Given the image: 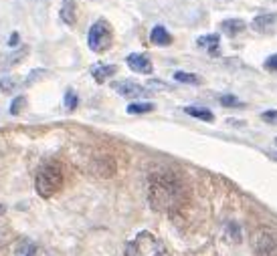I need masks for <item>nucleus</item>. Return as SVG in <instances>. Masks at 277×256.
Returning a JSON list of instances; mask_svg holds the SVG:
<instances>
[{
    "mask_svg": "<svg viewBox=\"0 0 277 256\" xmlns=\"http://www.w3.org/2000/svg\"><path fill=\"white\" fill-rule=\"evenodd\" d=\"M186 190L172 174H152L148 180V202L154 212H174L182 208Z\"/></svg>",
    "mask_w": 277,
    "mask_h": 256,
    "instance_id": "1",
    "label": "nucleus"
},
{
    "mask_svg": "<svg viewBox=\"0 0 277 256\" xmlns=\"http://www.w3.org/2000/svg\"><path fill=\"white\" fill-rule=\"evenodd\" d=\"M63 182H65V178H63L61 167L55 163H47L39 169L35 178V190L40 198H51L63 188Z\"/></svg>",
    "mask_w": 277,
    "mask_h": 256,
    "instance_id": "2",
    "label": "nucleus"
},
{
    "mask_svg": "<svg viewBox=\"0 0 277 256\" xmlns=\"http://www.w3.org/2000/svg\"><path fill=\"white\" fill-rule=\"evenodd\" d=\"M125 256H164V246L152 232L144 230L125 244Z\"/></svg>",
    "mask_w": 277,
    "mask_h": 256,
    "instance_id": "3",
    "label": "nucleus"
},
{
    "mask_svg": "<svg viewBox=\"0 0 277 256\" xmlns=\"http://www.w3.org/2000/svg\"><path fill=\"white\" fill-rule=\"evenodd\" d=\"M114 42V29L108 20H97V23L91 25L89 32H87V45L93 53H103L112 47Z\"/></svg>",
    "mask_w": 277,
    "mask_h": 256,
    "instance_id": "4",
    "label": "nucleus"
},
{
    "mask_svg": "<svg viewBox=\"0 0 277 256\" xmlns=\"http://www.w3.org/2000/svg\"><path fill=\"white\" fill-rule=\"evenodd\" d=\"M255 256H277V232L271 228H259L251 238Z\"/></svg>",
    "mask_w": 277,
    "mask_h": 256,
    "instance_id": "5",
    "label": "nucleus"
},
{
    "mask_svg": "<svg viewBox=\"0 0 277 256\" xmlns=\"http://www.w3.org/2000/svg\"><path fill=\"white\" fill-rule=\"evenodd\" d=\"M114 91H118L121 97H125V99H138V97H148V89L146 87H142V85H138V83H134V81H116L114 85Z\"/></svg>",
    "mask_w": 277,
    "mask_h": 256,
    "instance_id": "6",
    "label": "nucleus"
},
{
    "mask_svg": "<svg viewBox=\"0 0 277 256\" xmlns=\"http://www.w3.org/2000/svg\"><path fill=\"white\" fill-rule=\"evenodd\" d=\"M89 172H91L95 178H112V176L116 174V160H114V158H108V156L97 158V160L91 161Z\"/></svg>",
    "mask_w": 277,
    "mask_h": 256,
    "instance_id": "7",
    "label": "nucleus"
},
{
    "mask_svg": "<svg viewBox=\"0 0 277 256\" xmlns=\"http://www.w3.org/2000/svg\"><path fill=\"white\" fill-rule=\"evenodd\" d=\"M125 63H127V67H130L134 73H140V75H152V71H154L152 61L148 59L146 55L132 53V55L125 57Z\"/></svg>",
    "mask_w": 277,
    "mask_h": 256,
    "instance_id": "8",
    "label": "nucleus"
},
{
    "mask_svg": "<svg viewBox=\"0 0 277 256\" xmlns=\"http://www.w3.org/2000/svg\"><path fill=\"white\" fill-rule=\"evenodd\" d=\"M116 71H118L116 65H103V63H97V65L91 67V77H93L97 83H105Z\"/></svg>",
    "mask_w": 277,
    "mask_h": 256,
    "instance_id": "9",
    "label": "nucleus"
},
{
    "mask_svg": "<svg viewBox=\"0 0 277 256\" xmlns=\"http://www.w3.org/2000/svg\"><path fill=\"white\" fill-rule=\"evenodd\" d=\"M198 45L206 47V53L210 57H219L221 55V38H219V34H208V36L198 38Z\"/></svg>",
    "mask_w": 277,
    "mask_h": 256,
    "instance_id": "10",
    "label": "nucleus"
},
{
    "mask_svg": "<svg viewBox=\"0 0 277 256\" xmlns=\"http://www.w3.org/2000/svg\"><path fill=\"white\" fill-rule=\"evenodd\" d=\"M275 20H277V14H261V16H255L253 18V31H257V32H267L273 25H275Z\"/></svg>",
    "mask_w": 277,
    "mask_h": 256,
    "instance_id": "11",
    "label": "nucleus"
},
{
    "mask_svg": "<svg viewBox=\"0 0 277 256\" xmlns=\"http://www.w3.org/2000/svg\"><path fill=\"white\" fill-rule=\"evenodd\" d=\"M150 40H152V45H156V47H166V45H170V42H172V36H170V32H168L164 27L158 25V27L152 29Z\"/></svg>",
    "mask_w": 277,
    "mask_h": 256,
    "instance_id": "12",
    "label": "nucleus"
},
{
    "mask_svg": "<svg viewBox=\"0 0 277 256\" xmlns=\"http://www.w3.org/2000/svg\"><path fill=\"white\" fill-rule=\"evenodd\" d=\"M245 23L241 18H227V20H223L221 23V29L229 34V36H237V34H241L243 31H245Z\"/></svg>",
    "mask_w": 277,
    "mask_h": 256,
    "instance_id": "13",
    "label": "nucleus"
},
{
    "mask_svg": "<svg viewBox=\"0 0 277 256\" xmlns=\"http://www.w3.org/2000/svg\"><path fill=\"white\" fill-rule=\"evenodd\" d=\"M77 10H75V0H63V8H61V20L65 25H75Z\"/></svg>",
    "mask_w": 277,
    "mask_h": 256,
    "instance_id": "14",
    "label": "nucleus"
},
{
    "mask_svg": "<svg viewBox=\"0 0 277 256\" xmlns=\"http://www.w3.org/2000/svg\"><path fill=\"white\" fill-rule=\"evenodd\" d=\"M184 113L186 115H190V117H197V119H200V121H215V115H212L208 109H204V107H184Z\"/></svg>",
    "mask_w": 277,
    "mask_h": 256,
    "instance_id": "15",
    "label": "nucleus"
},
{
    "mask_svg": "<svg viewBox=\"0 0 277 256\" xmlns=\"http://www.w3.org/2000/svg\"><path fill=\"white\" fill-rule=\"evenodd\" d=\"M174 79L178 83H184V85H202V77L193 75V73H184V71H176Z\"/></svg>",
    "mask_w": 277,
    "mask_h": 256,
    "instance_id": "16",
    "label": "nucleus"
},
{
    "mask_svg": "<svg viewBox=\"0 0 277 256\" xmlns=\"http://www.w3.org/2000/svg\"><path fill=\"white\" fill-rule=\"evenodd\" d=\"M150 111H154L152 103H130L127 105V113L130 115H144V113H150Z\"/></svg>",
    "mask_w": 277,
    "mask_h": 256,
    "instance_id": "17",
    "label": "nucleus"
},
{
    "mask_svg": "<svg viewBox=\"0 0 277 256\" xmlns=\"http://www.w3.org/2000/svg\"><path fill=\"white\" fill-rule=\"evenodd\" d=\"M16 254L18 256H35L37 254V246H35V242H31V240H23L18 244V248H16Z\"/></svg>",
    "mask_w": 277,
    "mask_h": 256,
    "instance_id": "18",
    "label": "nucleus"
},
{
    "mask_svg": "<svg viewBox=\"0 0 277 256\" xmlns=\"http://www.w3.org/2000/svg\"><path fill=\"white\" fill-rule=\"evenodd\" d=\"M77 103H79L77 93H75L73 89H69V91L65 93V109H67V111H75V109H77Z\"/></svg>",
    "mask_w": 277,
    "mask_h": 256,
    "instance_id": "19",
    "label": "nucleus"
},
{
    "mask_svg": "<svg viewBox=\"0 0 277 256\" xmlns=\"http://www.w3.org/2000/svg\"><path fill=\"white\" fill-rule=\"evenodd\" d=\"M27 105V99H25V95H18V97H14V101L10 103V113L12 115H18L20 111H23V107Z\"/></svg>",
    "mask_w": 277,
    "mask_h": 256,
    "instance_id": "20",
    "label": "nucleus"
},
{
    "mask_svg": "<svg viewBox=\"0 0 277 256\" xmlns=\"http://www.w3.org/2000/svg\"><path fill=\"white\" fill-rule=\"evenodd\" d=\"M221 105L223 107H243V101L237 99L235 95H225L221 97Z\"/></svg>",
    "mask_w": 277,
    "mask_h": 256,
    "instance_id": "21",
    "label": "nucleus"
},
{
    "mask_svg": "<svg viewBox=\"0 0 277 256\" xmlns=\"http://www.w3.org/2000/svg\"><path fill=\"white\" fill-rule=\"evenodd\" d=\"M16 87V83L10 79V77H4V79H0V91L2 93H12Z\"/></svg>",
    "mask_w": 277,
    "mask_h": 256,
    "instance_id": "22",
    "label": "nucleus"
},
{
    "mask_svg": "<svg viewBox=\"0 0 277 256\" xmlns=\"http://www.w3.org/2000/svg\"><path fill=\"white\" fill-rule=\"evenodd\" d=\"M261 119H263L265 123H273V125H277V111H275V109L263 111V113H261Z\"/></svg>",
    "mask_w": 277,
    "mask_h": 256,
    "instance_id": "23",
    "label": "nucleus"
},
{
    "mask_svg": "<svg viewBox=\"0 0 277 256\" xmlns=\"http://www.w3.org/2000/svg\"><path fill=\"white\" fill-rule=\"evenodd\" d=\"M47 75H49V71H45V69H35V71H33V73L27 77V83L31 85V83H35L39 77H47Z\"/></svg>",
    "mask_w": 277,
    "mask_h": 256,
    "instance_id": "24",
    "label": "nucleus"
},
{
    "mask_svg": "<svg viewBox=\"0 0 277 256\" xmlns=\"http://www.w3.org/2000/svg\"><path fill=\"white\" fill-rule=\"evenodd\" d=\"M263 65H265V69H267V71H277V55L267 57Z\"/></svg>",
    "mask_w": 277,
    "mask_h": 256,
    "instance_id": "25",
    "label": "nucleus"
},
{
    "mask_svg": "<svg viewBox=\"0 0 277 256\" xmlns=\"http://www.w3.org/2000/svg\"><path fill=\"white\" fill-rule=\"evenodd\" d=\"M25 55H27V49H20L18 53H14V55H12L10 59H8V63H18V61H20V59H23Z\"/></svg>",
    "mask_w": 277,
    "mask_h": 256,
    "instance_id": "26",
    "label": "nucleus"
},
{
    "mask_svg": "<svg viewBox=\"0 0 277 256\" xmlns=\"http://www.w3.org/2000/svg\"><path fill=\"white\" fill-rule=\"evenodd\" d=\"M18 45V32H12L8 38V47H16Z\"/></svg>",
    "mask_w": 277,
    "mask_h": 256,
    "instance_id": "27",
    "label": "nucleus"
},
{
    "mask_svg": "<svg viewBox=\"0 0 277 256\" xmlns=\"http://www.w3.org/2000/svg\"><path fill=\"white\" fill-rule=\"evenodd\" d=\"M2 212H4V206H0V214H2Z\"/></svg>",
    "mask_w": 277,
    "mask_h": 256,
    "instance_id": "28",
    "label": "nucleus"
},
{
    "mask_svg": "<svg viewBox=\"0 0 277 256\" xmlns=\"http://www.w3.org/2000/svg\"><path fill=\"white\" fill-rule=\"evenodd\" d=\"M275 143H277V139H275Z\"/></svg>",
    "mask_w": 277,
    "mask_h": 256,
    "instance_id": "29",
    "label": "nucleus"
}]
</instances>
